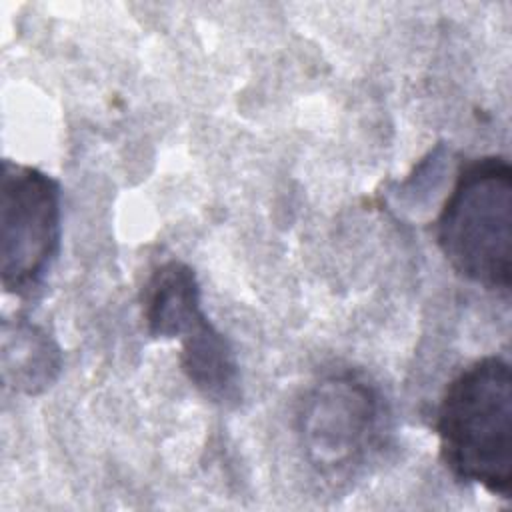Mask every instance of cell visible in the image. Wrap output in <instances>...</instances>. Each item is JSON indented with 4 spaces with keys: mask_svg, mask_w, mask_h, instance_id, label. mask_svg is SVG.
<instances>
[{
    "mask_svg": "<svg viewBox=\"0 0 512 512\" xmlns=\"http://www.w3.org/2000/svg\"><path fill=\"white\" fill-rule=\"evenodd\" d=\"M142 316L152 338H182L196 328L206 318L196 272L180 260L160 264L146 280Z\"/></svg>",
    "mask_w": 512,
    "mask_h": 512,
    "instance_id": "5",
    "label": "cell"
},
{
    "mask_svg": "<svg viewBox=\"0 0 512 512\" xmlns=\"http://www.w3.org/2000/svg\"><path fill=\"white\" fill-rule=\"evenodd\" d=\"M62 370V352L54 338L28 318L2 322V380L28 396L50 388Z\"/></svg>",
    "mask_w": 512,
    "mask_h": 512,
    "instance_id": "7",
    "label": "cell"
},
{
    "mask_svg": "<svg viewBox=\"0 0 512 512\" xmlns=\"http://www.w3.org/2000/svg\"><path fill=\"white\" fill-rule=\"evenodd\" d=\"M62 238V190L54 176L12 160L2 162L0 256L2 288L26 298L50 274Z\"/></svg>",
    "mask_w": 512,
    "mask_h": 512,
    "instance_id": "4",
    "label": "cell"
},
{
    "mask_svg": "<svg viewBox=\"0 0 512 512\" xmlns=\"http://www.w3.org/2000/svg\"><path fill=\"white\" fill-rule=\"evenodd\" d=\"M180 340V368L188 382L206 400L224 408L236 406L242 398V388L240 366L230 340L208 316Z\"/></svg>",
    "mask_w": 512,
    "mask_h": 512,
    "instance_id": "6",
    "label": "cell"
},
{
    "mask_svg": "<svg viewBox=\"0 0 512 512\" xmlns=\"http://www.w3.org/2000/svg\"><path fill=\"white\" fill-rule=\"evenodd\" d=\"M386 430L388 412L380 390L352 370L322 378L300 404L304 458L326 478L354 474L378 452Z\"/></svg>",
    "mask_w": 512,
    "mask_h": 512,
    "instance_id": "3",
    "label": "cell"
},
{
    "mask_svg": "<svg viewBox=\"0 0 512 512\" xmlns=\"http://www.w3.org/2000/svg\"><path fill=\"white\" fill-rule=\"evenodd\" d=\"M434 432L440 460L458 482L510 498L512 376L504 356L474 360L448 382L436 408Z\"/></svg>",
    "mask_w": 512,
    "mask_h": 512,
    "instance_id": "1",
    "label": "cell"
},
{
    "mask_svg": "<svg viewBox=\"0 0 512 512\" xmlns=\"http://www.w3.org/2000/svg\"><path fill=\"white\" fill-rule=\"evenodd\" d=\"M434 236L458 276L508 294L512 168L504 156H482L460 168L436 216Z\"/></svg>",
    "mask_w": 512,
    "mask_h": 512,
    "instance_id": "2",
    "label": "cell"
}]
</instances>
